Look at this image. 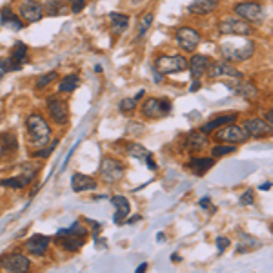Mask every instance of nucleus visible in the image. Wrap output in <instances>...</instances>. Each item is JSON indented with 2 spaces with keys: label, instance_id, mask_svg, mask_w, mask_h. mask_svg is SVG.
I'll return each instance as SVG.
<instances>
[{
  "label": "nucleus",
  "instance_id": "1",
  "mask_svg": "<svg viewBox=\"0 0 273 273\" xmlns=\"http://www.w3.org/2000/svg\"><path fill=\"white\" fill-rule=\"evenodd\" d=\"M220 53H222L226 62H244L252 58L255 53V44L250 38H233L230 42L220 44Z\"/></svg>",
  "mask_w": 273,
  "mask_h": 273
},
{
  "label": "nucleus",
  "instance_id": "2",
  "mask_svg": "<svg viewBox=\"0 0 273 273\" xmlns=\"http://www.w3.org/2000/svg\"><path fill=\"white\" fill-rule=\"evenodd\" d=\"M30 142L36 148H46L51 140V128L40 115H30L26 120Z\"/></svg>",
  "mask_w": 273,
  "mask_h": 273
},
{
  "label": "nucleus",
  "instance_id": "3",
  "mask_svg": "<svg viewBox=\"0 0 273 273\" xmlns=\"http://www.w3.org/2000/svg\"><path fill=\"white\" fill-rule=\"evenodd\" d=\"M218 33L233 36H250L253 33V26L250 22L242 20L240 16H228L218 22Z\"/></svg>",
  "mask_w": 273,
  "mask_h": 273
},
{
  "label": "nucleus",
  "instance_id": "4",
  "mask_svg": "<svg viewBox=\"0 0 273 273\" xmlns=\"http://www.w3.org/2000/svg\"><path fill=\"white\" fill-rule=\"evenodd\" d=\"M160 75H175V73H182V71L188 70V60L184 56L177 55V56H168L162 55L155 60V68Z\"/></svg>",
  "mask_w": 273,
  "mask_h": 273
},
{
  "label": "nucleus",
  "instance_id": "5",
  "mask_svg": "<svg viewBox=\"0 0 273 273\" xmlns=\"http://www.w3.org/2000/svg\"><path fill=\"white\" fill-rule=\"evenodd\" d=\"M235 15L250 24H260L264 20V8L257 2H240L235 6Z\"/></svg>",
  "mask_w": 273,
  "mask_h": 273
},
{
  "label": "nucleus",
  "instance_id": "6",
  "mask_svg": "<svg viewBox=\"0 0 273 273\" xmlns=\"http://www.w3.org/2000/svg\"><path fill=\"white\" fill-rule=\"evenodd\" d=\"M170 112H172V104L166 100H160V98H148L142 104V115L146 118H152V120L164 118V116L170 115Z\"/></svg>",
  "mask_w": 273,
  "mask_h": 273
},
{
  "label": "nucleus",
  "instance_id": "7",
  "mask_svg": "<svg viewBox=\"0 0 273 273\" xmlns=\"http://www.w3.org/2000/svg\"><path fill=\"white\" fill-rule=\"evenodd\" d=\"M215 138H217V142H222V144H233V146H237V144H242V142L248 140L250 135L246 133L244 128L228 124L226 128L218 130Z\"/></svg>",
  "mask_w": 273,
  "mask_h": 273
},
{
  "label": "nucleus",
  "instance_id": "8",
  "mask_svg": "<svg viewBox=\"0 0 273 273\" xmlns=\"http://www.w3.org/2000/svg\"><path fill=\"white\" fill-rule=\"evenodd\" d=\"M48 112H50L53 122L58 124V126H64L70 120V108H68V102L62 100V98L51 96L48 100Z\"/></svg>",
  "mask_w": 273,
  "mask_h": 273
},
{
  "label": "nucleus",
  "instance_id": "9",
  "mask_svg": "<svg viewBox=\"0 0 273 273\" xmlns=\"http://www.w3.org/2000/svg\"><path fill=\"white\" fill-rule=\"evenodd\" d=\"M175 38H177V44L180 46L182 50L188 51V53H193V51L198 48L202 36H200L198 31L193 30V28H180V30L177 31V35H175Z\"/></svg>",
  "mask_w": 273,
  "mask_h": 273
},
{
  "label": "nucleus",
  "instance_id": "10",
  "mask_svg": "<svg viewBox=\"0 0 273 273\" xmlns=\"http://www.w3.org/2000/svg\"><path fill=\"white\" fill-rule=\"evenodd\" d=\"M100 175L106 182H118L124 177V166L118 160L104 158L100 164Z\"/></svg>",
  "mask_w": 273,
  "mask_h": 273
},
{
  "label": "nucleus",
  "instance_id": "11",
  "mask_svg": "<svg viewBox=\"0 0 273 273\" xmlns=\"http://www.w3.org/2000/svg\"><path fill=\"white\" fill-rule=\"evenodd\" d=\"M208 76L210 78H220V76H232V78H242V73L233 68L232 62H213L208 68Z\"/></svg>",
  "mask_w": 273,
  "mask_h": 273
},
{
  "label": "nucleus",
  "instance_id": "12",
  "mask_svg": "<svg viewBox=\"0 0 273 273\" xmlns=\"http://www.w3.org/2000/svg\"><path fill=\"white\" fill-rule=\"evenodd\" d=\"M244 130L250 136H255V138H264V136L273 135V124L268 120H262V118H252L244 124Z\"/></svg>",
  "mask_w": 273,
  "mask_h": 273
},
{
  "label": "nucleus",
  "instance_id": "13",
  "mask_svg": "<svg viewBox=\"0 0 273 273\" xmlns=\"http://www.w3.org/2000/svg\"><path fill=\"white\" fill-rule=\"evenodd\" d=\"M0 266L8 272H16V273H24L31 268V262L30 258L20 255V253H16V255H8L6 258L0 260Z\"/></svg>",
  "mask_w": 273,
  "mask_h": 273
},
{
  "label": "nucleus",
  "instance_id": "14",
  "mask_svg": "<svg viewBox=\"0 0 273 273\" xmlns=\"http://www.w3.org/2000/svg\"><path fill=\"white\" fill-rule=\"evenodd\" d=\"M20 16L24 22L33 24V22L42 20L44 10H42L40 4H36V2H33V0H28V2H24V4L20 6Z\"/></svg>",
  "mask_w": 273,
  "mask_h": 273
},
{
  "label": "nucleus",
  "instance_id": "15",
  "mask_svg": "<svg viewBox=\"0 0 273 273\" xmlns=\"http://www.w3.org/2000/svg\"><path fill=\"white\" fill-rule=\"evenodd\" d=\"M50 242L51 238L46 237V235H33L31 238H28V242H26V248L31 255H35V257H40L48 252L50 248Z\"/></svg>",
  "mask_w": 273,
  "mask_h": 273
},
{
  "label": "nucleus",
  "instance_id": "16",
  "mask_svg": "<svg viewBox=\"0 0 273 273\" xmlns=\"http://www.w3.org/2000/svg\"><path fill=\"white\" fill-rule=\"evenodd\" d=\"M96 180L95 178L88 177V175H82V173H75L73 177H71V188H73V192L76 193H82V192H93L96 190Z\"/></svg>",
  "mask_w": 273,
  "mask_h": 273
},
{
  "label": "nucleus",
  "instance_id": "17",
  "mask_svg": "<svg viewBox=\"0 0 273 273\" xmlns=\"http://www.w3.org/2000/svg\"><path fill=\"white\" fill-rule=\"evenodd\" d=\"M112 202L113 206L116 208V213H115V217H113L115 224H124L126 222V217L130 215V212H132L130 200H128L126 197H122V195H116V197L112 198Z\"/></svg>",
  "mask_w": 273,
  "mask_h": 273
},
{
  "label": "nucleus",
  "instance_id": "18",
  "mask_svg": "<svg viewBox=\"0 0 273 273\" xmlns=\"http://www.w3.org/2000/svg\"><path fill=\"white\" fill-rule=\"evenodd\" d=\"M16 150H18V142H16L15 133H11V132L0 133V158L15 153Z\"/></svg>",
  "mask_w": 273,
  "mask_h": 273
},
{
  "label": "nucleus",
  "instance_id": "19",
  "mask_svg": "<svg viewBox=\"0 0 273 273\" xmlns=\"http://www.w3.org/2000/svg\"><path fill=\"white\" fill-rule=\"evenodd\" d=\"M218 6V0H195V2H192L190 4V8H188V11L192 13V15H210V13H213V11L217 10Z\"/></svg>",
  "mask_w": 273,
  "mask_h": 273
},
{
  "label": "nucleus",
  "instance_id": "20",
  "mask_svg": "<svg viewBox=\"0 0 273 273\" xmlns=\"http://www.w3.org/2000/svg\"><path fill=\"white\" fill-rule=\"evenodd\" d=\"M210 58L208 56H202V55H195L190 60V64H188V68H190V71H192V76H193V80H198L200 76L204 75L208 71V68H210Z\"/></svg>",
  "mask_w": 273,
  "mask_h": 273
},
{
  "label": "nucleus",
  "instance_id": "21",
  "mask_svg": "<svg viewBox=\"0 0 273 273\" xmlns=\"http://www.w3.org/2000/svg\"><path fill=\"white\" fill-rule=\"evenodd\" d=\"M36 175V170H30V172H24L20 177H13V178H6V180L0 182V186L4 188H13V190H22L30 184Z\"/></svg>",
  "mask_w": 273,
  "mask_h": 273
},
{
  "label": "nucleus",
  "instance_id": "22",
  "mask_svg": "<svg viewBox=\"0 0 273 273\" xmlns=\"http://www.w3.org/2000/svg\"><path fill=\"white\" fill-rule=\"evenodd\" d=\"M0 24L11 31H20L24 30V26H26L10 8H4V10H2V13H0Z\"/></svg>",
  "mask_w": 273,
  "mask_h": 273
},
{
  "label": "nucleus",
  "instance_id": "23",
  "mask_svg": "<svg viewBox=\"0 0 273 273\" xmlns=\"http://www.w3.org/2000/svg\"><path fill=\"white\" fill-rule=\"evenodd\" d=\"M235 120H237V115L233 113V115H222V116H217V118H213V120H210L208 124H204L202 128H200V132L206 133V135H210V133L217 132V130H220L222 126H228V124H235Z\"/></svg>",
  "mask_w": 273,
  "mask_h": 273
},
{
  "label": "nucleus",
  "instance_id": "24",
  "mask_svg": "<svg viewBox=\"0 0 273 273\" xmlns=\"http://www.w3.org/2000/svg\"><path fill=\"white\" fill-rule=\"evenodd\" d=\"M215 166V158H204V157H195L190 160V164H188V168L192 170L195 175H198V177H202L204 173H208L212 168Z\"/></svg>",
  "mask_w": 273,
  "mask_h": 273
},
{
  "label": "nucleus",
  "instance_id": "25",
  "mask_svg": "<svg viewBox=\"0 0 273 273\" xmlns=\"http://www.w3.org/2000/svg\"><path fill=\"white\" fill-rule=\"evenodd\" d=\"M128 153H130L133 158H136V160H140V162H146L152 170H155V162L152 160V153L148 152L146 148H142L140 144H130V146H128Z\"/></svg>",
  "mask_w": 273,
  "mask_h": 273
},
{
  "label": "nucleus",
  "instance_id": "26",
  "mask_svg": "<svg viewBox=\"0 0 273 273\" xmlns=\"http://www.w3.org/2000/svg\"><path fill=\"white\" fill-rule=\"evenodd\" d=\"M206 144H208V136L202 132H193L186 140V146L190 152H200V150L206 148Z\"/></svg>",
  "mask_w": 273,
  "mask_h": 273
},
{
  "label": "nucleus",
  "instance_id": "27",
  "mask_svg": "<svg viewBox=\"0 0 273 273\" xmlns=\"http://www.w3.org/2000/svg\"><path fill=\"white\" fill-rule=\"evenodd\" d=\"M60 246L66 252H78L84 246V237H71V235H64L60 237Z\"/></svg>",
  "mask_w": 273,
  "mask_h": 273
},
{
  "label": "nucleus",
  "instance_id": "28",
  "mask_svg": "<svg viewBox=\"0 0 273 273\" xmlns=\"http://www.w3.org/2000/svg\"><path fill=\"white\" fill-rule=\"evenodd\" d=\"M78 86H80V78H78V75H68V76H64L62 82L58 84V91H60V93H73Z\"/></svg>",
  "mask_w": 273,
  "mask_h": 273
},
{
  "label": "nucleus",
  "instance_id": "29",
  "mask_svg": "<svg viewBox=\"0 0 273 273\" xmlns=\"http://www.w3.org/2000/svg\"><path fill=\"white\" fill-rule=\"evenodd\" d=\"M64 235H71V237H86L88 228H84L80 222H75V224H71L70 228H66V230H58L56 237H64Z\"/></svg>",
  "mask_w": 273,
  "mask_h": 273
},
{
  "label": "nucleus",
  "instance_id": "30",
  "mask_svg": "<svg viewBox=\"0 0 273 273\" xmlns=\"http://www.w3.org/2000/svg\"><path fill=\"white\" fill-rule=\"evenodd\" d=\"M110 20H112L113 31H116V33L126 31L128 26H130V16L120 15V13H112V15H110Z\"/></svg>",
  "mask_w": 273,
  "mask_h": 273
},
{
  "label": "nucleus",
  "instance_id": "31",
  "mask_svg": "<svg viewBox=\"0 0 273 273\" xmlns=\"http://www.w3.org/2000/svg\"><path fill=\"white\" fill-rule=\"evenodd\" d=\"M235 91L240 96H244V98H255L258 95L257 88L253 86L252 82H238L237 86H235Z\"/></svg>",
  "mask_w": 273,
  "mask_h": 273
},
{
  "label": "nucleus",
  "instance_id": "32",
  "mask_svg": "<svg viewBox=\"0 0 273 273\" xmlns=\"http://www.w3.org/2000/svg\"><path fill=\"white\" fill-rule=\"evenodd\" d=\"M11 58L22 66V64L28 60V46H26L24 42H16V44L13 46V55H11Z\"/></svg>",
  "mask_w": 273,
  "mask_h": 273
},
{
  "label": "nucleus",
  "instance_id": "33",
  "mask_svg": "<svg viewBox=\"0 0 273 273\" xmlns=\"http://www.w3.org/2000/svg\"><path fill=\"white\" fill-rule=\"evenodd\" d=\"M235 152H237V146H233V144H217L212 150V155L213 158H220L226 157V155H233Z\"/></svg>",
  "mask_w": 273,
  "mask_h": 273
},
{
  "label": "nucleus",
  "instance_id": "34",
  "mask_svg": "<svg viewBox=\"0 0 273 273\" xmlns=\"http://www.w3.org/2000/svg\"><path fill=\"white\" fill-rule=\"evenodd\" d=\"M153 18H155V15H153V13H146V15L140 18V24H138V38H142V36L146 35V31L152 28Z\"/></svg>",
  "mask_w": 273,
  "mask_h": 273
},
{
  "label": "nucleus",
  "instance_id": "35",
  "mask_svg": "<svg viewBox=\"0 0 273 273\" xmlns=\"http://www.w3.org/2000/svg\"><path fill=\"white\" fill-rule=\"evenodd\" d=\"M56 78H58V75H56L55 71H51V73H48V75H44V76H40L38 80H36V90H44V88H48L51 84V82H55Z\"/></svg>",
  "mask_w": 273,
  "mask_h": 273
},
{
  "label": "nucleus",
  "instance_id": "36",
  "mask_svg": "<svg viewBox=\"0 0 273 273\" xmlns=\"http://www.w3.org/2000/svg\"><path fill=\"white\" fill-rule=\"evenodd\" d=\"M20 70V64L15 62L13 58H2L0 60V71L2 73H8V71H18Z\"/></svg>",
  "mask_w": 273,
  "mask_h": 273
},
{
  "label": "nucleus",
  "instance_id": "37",
  "mask_svg": "<svg viewBox=\"0 0 273 273\" xmlns=\"http://www.w3.org/2000/svg\"><path fill=\"white\" fill-rule=\"evenodd\" d=\"M253 238L252 237H246V235H242V242H240V246H238V253H244V252H252V250H257L260 248V244H250Z\"/></svg>",
  "mask_w": 273,
  "mask_h": 273
},
{
  "label": "nucleus",
  "instance_id": "38",
  "mask_svg": "<svg viewBox=\"0 0 273 273\" xmlns=\"http://www.w3.org/2000/svg\"><path fill=\"white\" fill-rule=\"evenodd\" d=\"M135 108H136L135 98H124V100L120 102V112L122 113H130V112H133Z\"/></svg>",
  "mask_w": 273,
  "mask_h": 273
},
{
  "label": "nucleus",
  "instance_id": "39",
  "mask_svg": "<svg viewBox=\"0 0 273 273\" xmlns=\"http://www.w3.org/2000/svg\"><path fill=\"white\" fill-rule=\"evenodd\" d=\"M55 146H56V142H55V144H51V146H46V150H44V148H42V150H38V152L35 153V157H38V158H46V157H50V153L55 152Z\"/></svg>",
  "mask_w": 273,
  "mask_h": 273
},
{
  "label": "nucleus",
  "instance_id": "40",
  "mask_svg": "<svg viewBox=\"0 0 273 273\" xmlns=\"http://www.w3.org/2000/svg\"><path fill=\"white\" fill-rule=\"evenodd\" d=\"M48 6H50V10H51L50 11L51 15H58L60 10L64 8V4H62L60 0H50V4H48Z\"/></svg>",
  "mask_w": 273,
  "mask_h": 273
},
{
  "label": "nucleus",
  "instance_id": "41",
  "mask_svg": "<svg viewBox=\"0 0 273 273\" xmlns=\"http://www.w3.org/2000/svg\"><path fill=\"white\" fill-rule=\"evenodd\" d=\"M71 4V10H73V13H80L82 10H84V6H86V0H68Z\"/></svg>",
  "mask_w": 273,
  "mask_h": 273
},
{
  "label": "nucleus",
  "instance_id": "42",
  "mask_svg": "<svg viewBox=\"0 0 273 273\" xmlns=\"http://www.w3.org/2000/svg\"><path fill=\"white\" fill-rule=\"evenodd\" d=\"M230 238H226V237H218L217 238V248H218V253H224L228 248H230Z\"/></svg>",
  "mask_w": 273,
  "mask_h": 273
},
{
  "label": "nucleus",
  "instance_id": "43",
  "mask_svg": "<svg viewBox=\"0 0 273 273\" xmlns=\"http://www.w3.org/2000/svg\"><path fill=\"white\" fill-rule=\"evenodd\" d=\"M253 202H255V200H253V193L252 192L242 193V197H240V204H242V206H252Z\"/></svg>",
  "mask_w": 273,
  "mask_h": 273
},
{
  "label": "nucleus",
  "instance_id": "44",
  "mask_svg": "<svg viewBox=\"0 0 273 273\" xmlns=\"http://www.w3.org/2000/svg\"><path fill=\"white\" fill-rule=\"evenodd\" d=\"M200 208H204V210H210L212 213H215V208L212 206V198L210 197H204V198H200Z\"/></svg>",
  "mask_w": 273,
  "mask_h": 273
},
{
  "label": "nucleus",
  "instance_id": "45",
  "mask_svg": "<svg viewBox=\"0 0 273 273\" xmlns=\"http://www.w3.org/2000/svg\"><path fill=\"white\" fill-rule=\"evenodd\" d=\"M144 93H146V91H144V90L138 91V93H136V96H135V100H140L142 96H144Z\"/></svg>",
  "mask_w": 273,
  "mask_h": 273
},
{
  "label": "nucleus",
  "instance_id": "46",
  "mask_svg": "<svg viewBox=\"0 0 273 273\" xmlns=\"http://www.w3.org/2000/svg\"><path fill=\"white\" fill-rule=\"evenodd\" d=\"M193 82H195V84L192 86V91H197L198 88H200V82H198V80H193Z\"/></svg>",
  "mask_w": 273,
  "mask_h": 273
},
{
  "label": "nucleus",
  "instance_id": "47",
  "mask_svg": "<svg viewBox=\"0 0 273 273\" xmlns=\"http://www.w3.org/2000/svg\"><path fill=\"white\" fill-rule=\"evenodd\" d=\"M148 268V264H140V266H138V268H136V273H142L144 272V270Z\"/></svg>",
  "mask_w": 273,
  "mask_h": 273
},
{
  "label": "nucleus",
  "instance_id": "48",
  "mask_svg": "<svg viewBox=\"0 0 273 273\" xmlns=\"http://www.w3.org/2000/svg\"><path fill=\"white\" fill-rule=\"evenodd\" d=\"M172 260H173V262H178L180 258H178V255H175V253H173V255H172Z\"/></svg>",
  "mask_w": 273,
  "mask_h": 273
},
{
  "label": "nucleus",
  "instance_id": "49",
  "mask_svg": "<svg viewBox=\"0 0 273 273\" xmlns=\"http://www.w3.org/2000/svg\"><path fill=\"white\" fill-rule=\"evenodd\" d=\"M270 188H272V184L268 182V184H264V186H260V192H262V190H270Z\"/></svg>",
  "mask_w": 273,
  "mask_h": 273
},
{
  "label": "nucleus",
  "instance_id": "50",
  "mask_svg": "<svg viewBox=\"0 0 273 273\" xmlns=\"http://www.w3.org/2000/svg\"><path fill=\"white\" fill-rule=\"evenodd\" d=\"M268 118H270V122H272V124H273V108H272V112H270Z\"/></svg>",
  "mask_w": 273,
  "mask_h": 273
},
{
  "label": "nucleus",
  "instance_id": "51",
  "mask_svg": "<svg viewBox=\"0 0 273 273\" xmlns=\"http://www.w3.org/2000/svg\"><path fill=\"white\" fill-rule=\"evenodd\" d=\"M95 71H96V73H100V71H102V66H100V64H98V66H95Z\"/></svg>",
  "mask_w": 273,
  "mask_h": 273
},
{
  "label": "nucleus",
  "instance_id": "52",
  "mask_svg": "<svg viewBox=\"0 0 273 273\" xmlns=\"http://www.w3.org/2000/svg\"><path fill=\"white\" fill-rule=\"evenodd\" d=\"M2 76H4V73H2V71H0V78H2Z\"/></svg>",
  "mask_w": 273,
  "mask_h": 273
}]
</instances>
